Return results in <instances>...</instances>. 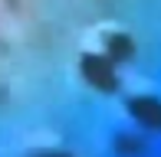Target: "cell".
<instances>
[{
    "label": "cell",
    "mask_w": 161,
    "mask_h": 157,
    "mask_svg": "<svg viewBox=\"0 0 161 157\" xmlns=\"http://www.w3.org/2000/svg\"><path fill=\"white\" fill-rule=\"evenodd\" d=\"M79 69H82L86 82H89V85H96V89H102V92H112L115 85H119L112 59H108V56H102V53H89V56H82Z\"/></svg>",
    "instance_id": "cell-1"
},
{
    "label": "cell",
    "mask_w": 161,
    "mask_h": 157,
    "mask_svg": "<svg viewBox=\"0 0 161 157\" xmlns=\"http://www.w3.org/2000/svg\"><path fill=\"white\" fill-rule=\"evenodd\" d=\"M131 115L151 131H161V102L158 98H131Z\"/></svg>",
    "instance_id": "cell-2"
}]
</instances>
